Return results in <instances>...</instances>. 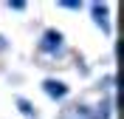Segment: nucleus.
Listing matches in <instances>:
<instances>
[{"mask_svg": "<svg viewBox=\"0 0 124 119\" xmlns=\"http://www.w3.org/2000/svg\"><path fill=\"white\" fill-rule=\"evenodd\" d=\"M45 91L54 96V99H59V96H65V94H68V88L62 85V82H54V79H45Z\"/></svg>", "mask_w": 124, "mask_h": 119, "instance_id": "nucleus-1", "label": "nucleus"}, {"mask_svg": "<svg viewBox=\"0 0 124 119\" xmlns=\"http://www.w3.org/2000/svg\"><path fill=\"white\" fill-rule=\"evenodd\" d=\"M59 43H62V37L56 31H48L45 37H42V51H51V48H59Z\"/></svg>", "mask_w": 124, "mask_h": 119, "instance_id": "nucleus-2", "label": "nucleus"}]
</instances>
